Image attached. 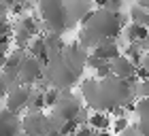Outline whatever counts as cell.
Returning <instances> with one entry per match:
<instances>
[{
	"mask_svg": "<svg viewBox=\"0 0 149 136\" xmlns=\"http://www.w3.org/2000/svg\"><path fill=\"white\" fill-rule=\"evenodd\" d=\"M81 94L85 98V104L94 111H119L121 106H130L134 98L132 81L121 79L117 74H109L102 79H87L81 83Z\"/></svg>",
	"mask_w": 149,
	"mask_h": 136,
	"instance_id": "6da1fadb",
	"label": "cell"
},
{
	"mask_svg": "<svg viewBox=\"0 0 149 136\" xmlns=\"http://www.w3.org/2000/svg\"><path fill=\"white\" fill-rule=\"evenodd\" d=\"M90 49H85L81 43L64 47L62 51L49 56L45 62V81L58 90H70L79 83L81 72L87 66Z\"/></svg>",
	"mask_w": 149,
	"mask_h": 136,
	"instance_id": "7a4b0ae2",
	"label": "cell"
},
{
	"mask_svg": "<svg viewBox=\"0 0 149 136\" xmlns=\"http://www.w3.org/2000/svg\"><path fill=\"white\" fill-rule=\"evenodd\" d=\"M126 26V19L121 17V13L113 6H96L83 22H81L79 30V40L85 49H94L98 43H102L107 38H117L121 30Z\"/></svg>",
	"mask_w": 149,
	"mask_h": 136,
	"instance_id": "3957f363",
	"label": "cell"
},
{
	"mask_svg": "<svg viewBox=\"0 0 149 136\" xmlns=\"http://www.w3.org/2000/svg\"><path fill=\"white\" fill-rule=\"evenodd\" d=\"M36 11L45 28L56 34H64L70 26L66 0H36Z\"/></svg>",
	"mask_w": 149,
	"mask_h": 136,
	"instance_id": "277c9868",
	"label": "cell"
},
{
	"mask_svg": "<svg viewBox=\"0 0 149 136\" xmlns=\"http://www.w3.org/2000/svg\"><path fill=\"white\" fill-rule=\"evenodd\" d=\"M83 111V104H81L79 98H74L70 90H60L58 100L51 104L49 113L53 117H58L60 121H72L79 117V113Z\"/></svg>",
	"mask_w": 149,
	"mask_h": 136,
	"instance_id": "5b68a950",
	"label": "cell"
},
{
	"mask_svg": "<svg viewBox=\"0 0 149 136\" xmlns=\"http://www.w3.org/2000/svg\"><path fill=\"white\" fill-rule=\"evenodd\" d=\"M43 79H45V62L40 58L32 56L30 51H26V56L22 60V66H19L17 81L24 83V85H36Z\"/></svg>",
	"mask_w": 149,
	"mask_h": 136,
	"instance_id": "8992f818",
	"label": "cell"
},
{
	"mask_svg": "<svg viewBox=\"0 0 149 136\" xmlns=\"http://www.w3.org/2000/svg\"><path fill=\"white\" fill-rule=\"evenodd\" d=\"M22 119H24V132L30 136H51L53 132L51 115L45 111H28Z\"/></svg>",
	"mask_w": 149,
	"mask_h": 136,
	"instance_id": "52a82bcc",
	"label": "cell"
},
{
	"mask_svg": "<svg viewBox=\"0 0 149 136\" xmlns=\"http://www.w3.org/2000/svg\"><path fill=\"white\" fill-rule=\"evenodd\" d=\"M34 36H38V24L32 15H24L13 24V45L17 49H28Z\"/></svg>",
	"mask_w": 149,
	"mask_h": 136,
	"instance_id": "ba28073f",
	"label": "cell"
},
{
	"mask_svg": "<svg viewBox=\"0 0 149 136\" xmlns=\"http://www.w3.org/2000/svg\"><path fill=\"white\" fill-rule=\"evenodd\" d=\"M30 92H32V85H24V83H15L9 90L4 98V106H9L11 111L15 113H22L24 108H28V100H30Z\"/></svg>",
	"mask_w": 149,
	"mask_h": 136,
	"instance_id": "9c48e42d",
	"label": "cell"
},
{
	"mask_svg": "<svg viewBox=\"0 0 149 136\" xmlns=\"http://www.w3.org/2000/svg\"><path fill=\"white\" fill-rule=\"evenodd\" d=\"M24 130L22 115L11 111L9 106L0 108V136H17Z\"/></svg>",
	"mask_w": 149,
	"mask_h": 136,
	"instance_id": "30bf717a",
	"label": "cell"
},
{
	"mask_svg": "<svg viewBox=\"0 0 149 136\" xmlns=\"http://www.w3.org/2000/svg\"><path fill=\"white\" fill-rule=\"evenodd\" d=\"M139 70H141V68H136V62H134L132 58H128L126 53H119L117 58L111 60V72L117 74V77H121V79L132 81L134 77H136Z\"/></svg>",
	"mask_w": 149,
	"mask_h": 136,
	"instance_id": "8fae6325",
	"label": "cell"
},
{
	"mask_svg": "<svg viewBox=\"0 0 149 136\" xmlns=\"http://www.w3.org/2000/svg\"><path fill=\"white\" fill-rule=\"evenodd\" d=\"M66 6H68V15H70L72 22H83L96 9L94 0H66Z\"/></svg>",
	"mask_w": 149,
	"mask_h": 136,
	"instance_id": "7c38bea8",
	"label": "cell"
},
{
	"mask_svg": "<svg viewBox=\"0 0 149 136\" xmlns=\"http://www.w3.org/2000/svg\"><path fill=\"white\" fill-rule=\"evenodd\" d=\"M90 53H92V56L102 58V60H109V62H111V60H113V58H117L121 51H119L117 43H115V38H107V40H102V43H98Z\"/></svg>",
	"mask_w": 149,
	"mask_h": 136,
	"instance_id": "4fadbf2b",
	"label": "cell"
},
{
	"mask_svg": "<svg viewBox=\"0 0 149 136\" xmlns=\"http://www.w3.org/2000/svg\"><path fill=\"white\" fill-rule=\"evenodd\" d=\"M26 56V49H17V51H11L9 58H6V62L2 66V70L9 74V77L15 81V83H19L17 81V74H19V66H22V60Z\"/></svg>",
	"mask_w": 149,
	"mask_h": 136,
	"instance_id": "5bb4252c",
	"label": "cell"
},
{
	"mask_svg": "<svg viewBox=\"0 0 149 136\" xmlns=\"http://www.w3.org/2000/svg\"><path fill=\"white\" fill-rule=\"evenodd\" d=\"M121 34L126 36L128 43H143V40L149 36V28L147 26H141V24H126L124 26V30H121Z\"/></svg>",
	"mask_w": 149,
	"mask_h": 136,
	"instance_id": "9a60e30c",
	"label": "cell"
},
{
	"mask_svg": "<svg viewBox=\"0 0 149 136\" xmlns=\"http://www.w3.org/2000/svg\"><path fill=\"white\" fill-rule=\"evenodd\" d=\"M45 108H47V102H45V90H43V87L32 85L30 100H28V108H26V111H45Z\"/></svg>",
	"mask_w": 149,
	"mask_h": 136,
	"instance_id": "2e32d148",
	"label": "cell"
},
{
	"mask_svg": "<svg viewBox=\"0 0 149 136\" xmlns=\"http://www.w3.org/2000/svg\"><path fill=\"white\" fill-rule=\"evenodd\" d=\"M87 124L92 128H96V130H109L113 126V119H109V113L107 111H94L90 115V119H87Z\"/></svg>",
	"mask_w": 149,
	"mask_h": 136,
	"instance_id": "e0dca14e",
	"label": "cell"
},
{
	"mask_svg": "<svg viewBox=\"0 0 149 136\" xmlns=\"http://www.w3.org/2000/svg\"><path fill=\"white\" fill-rule=\"evenodd\" d=\"M26 51H30L32 56L40 58L43 62H47V60H49V51H47L45 36H34V38H32V43L28 45V49H26Z\"/></svg>",
	"mask_w": 149,
	"mask_h": 136,
	"instance_id": "ac0fdd59",
	"label": "cell"
},
{
	"mask_svg": "<svg viewBox=\"0 0 149 136\" xmlns=\"http://www.w3.org/2000/svg\"><path fill=\"white\" fill-rule=\"evenodd\" d=\"M130 22L147 26V28H149V9H145V6L139 4V2L134 6H130Z\"/></svg>",
	"mask_w": 149,
	"mask_h": 136,
	"instance_id": "d6986e66",
	"label": "cell"
},
{
	"mask_svg": "<svg viewBox=\"0 0 149 136\" xmlns=\"http://www.w3.org/2000/svg\"><path fill=\"white\" fill-rule=\"evenodd\" d=\"M11 45H13L11 34H0V68L4 66L6 58H9V53H11Z\"/></svg>",
	"mask_w": 149,
	"mask_h": 136,
	"instance_id": "ffe728a7",
	"label": "cell"
},
{
	"mask_svg": "<svg viewBox=\"0 0 149 136\" xmlns=\"http://www.w3.org/2000/svg\"><path fill=\"white\" fill-rule=\"evenodd\" d=\"M134 111H136L139 121H145V124H149V96L139 98L136 104H134Z\"/></svg>",
	"mask_w": 149,
	"mask_h": 136,
	"instance_id": "44dd1931",
	"label": "cell"
},
{
	"mask_svg": "<svg viewBox=\"0 0 149 136\" xmlns=\"http://www.w3.org/2000/svg\"><path fill=\"white\" fill-rule=\"evenodd\" d=\"M15 85V81H13L9 74H6L2 68H0V100H4L6 98V94H9V90Z\"/></svg>",
	"mask_w": 149,
	"mask_h": 136,
	"instance_id": "7402d4cb",
	"label": "cell"
},
{
	"mask_svg": "<svg viewBox=\"0 0 149 136\" xmlns=\"http://www.w3.org/2000/svg\"><path fill=\"white\" fill-rule=\"evenodd\" d=\"M132 90H134V98H145L149 96V77H143V81H139L136 85H132Z\"/></svg>",
	"mask_w": 149,
	"mask_h": 136,
	"instance_id": "603a6c76",
	"label": "cell"
},
{
	"mask_svg": "<svg viewBox=\"0 0 149 136\" xmlns=\"http://www.w3.org/2000/svg\"><path fill=\"white\" fill-rule=\"evenodd\" d=\"M0 34H11L13 36V24L6 19V15H0Z\"/></svg>",
	"mask_w": 149,
	"mask_h": 136,
	"instance_id": "cb8c5ba5",
	"label": "cell"
},
{
	"mask_svg": "<svg viewBox=\"0 0 149 136\" xmlns=\"http://www.w3.org/2000/svg\"><path fill=\"white\" fill-rule=\"evenodd\" d=\"M141 74L143 77H149V53H143V60H141Z\"/></svg>",
	"mask_w": 149,
	"mask_h": 136,
	"instance_id": "d4e9b609",
	"label": "cell"
},
{
	"mask_svg": "<svg viewBox=\"0 0 149 136\" xmlns=\"http://www.w3.org/2000/svg\"><path fill=\"white\" fill-rule=\"evenodd\" d=\"M128 126H130V121H128L126 117H119V119H115V121H113V128H115V130H117V132L126 130Z\"/></svg>",
	"mask_w": 149,
	"mask_h": 136,
	"instance_id": "484cf974",
	"label": "cell"
},
{
	"mask_svg": "<svg viewBox=\"0 0 149 136\" xmlns=\"http://www.w3.org/2000/svg\"><path fill=\"white\" fill-rule=\"evenodd\" d=\"M13 4H15V0H0V15H6L13 9Z\"/></svg>",
	"mask_w": 149,
	"mask_h": 136,
	"instance_id": "4316f807",
	"label": "cell"
},
{
	"mask_svg": "<svg viewBox=\"0 0 149 136\" xmlns=\"http://www.w3.org/2000/svg\"><path fill=\"white\" fill-rule=\"evenodd\" d=\"M119 136H141L139 126H128L126 130H121V132H119Z\"/></svg>",
	"mask_w": 149,
	"mask_h": 136,
	"instance_id": "83f0119b",
	"label": "cell"
},
{
	"mask_svg": "<svg viewBox=\"0 0 149 136\" xmlns=\"http://www.w3.org/2000/svg\"><path fill=\"white\" fill-rule=\"evenodd\" d=\"M139 4H143L145 9H149V0H139Z\"/></svg>",
	"mask_w": 149,
	"mask_h": 136,
	"instance_id": "f1b7e54d",
	"label": "cell"
},
{
	"mask_svg": "<svg viewBox=\"0 0 149 136\" xmlns=\"http://www.w3.org/2000/svg\"><path fill=\"white\" fill-rule=\"evenodd\" d=\"M17 136H30V134H26V132H24V130H22V132H19V134H17Z\"/></svg>",
	"mask_w": 149,
	"mask_h": 136,
	"instance_id": "f546056e",
	"label": "cell"
}]
</instances>
